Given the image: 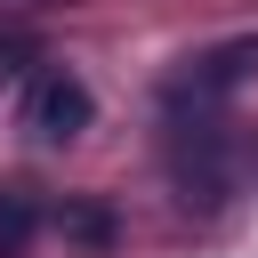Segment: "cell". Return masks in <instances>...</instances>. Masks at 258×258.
Masks as SVG:
<instances>
[{"instance_id":"6da1fadb","label":"cell","mask_w":258,"mask_h":258,"mask_svg":"<svg viewBox=\"0 0 258 258\" xmlns=\"http://www.w3.org/2000/svg\"><path fill=\"white\" fill-rule=\"evenodd\" d=\"M89 113H97V105H89V89H81L73 73H40V81L24 89V129H32V137H81Z\"/></svg>"},{"instance_id":"7a4b0ae2","label":"cell","mask_w":258,"mask_h":258,"mask_svg":"<svg viewBox=\"0 0 258 258\" xmlns=\"http://www.w3.org/2000/svg\"><path fill=\"white\" fill-rule=\"evenodd\" d=\"M32 226H40V210H32V194H16V185H0V258H16V250L32 242Z\"/></svg>"}]
</instances>
